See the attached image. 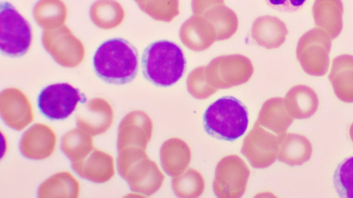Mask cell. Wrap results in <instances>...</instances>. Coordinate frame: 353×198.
Returning a JSON list of instances; mask_svg holds the SVG:
<instances>
[{"label":"cell","mask_w":353,"mask_h":198,"mask_svg":"<svg viewBox=\"0 0 353 198\" xmlns=\"http://www.w3.org/2000/svg\"><path fill=\"white\" fill-rule=\"evenodd\" d=\"M349 133H350V137L352 141L353 142V122L352 123V124L350 127Z\"/></svg>","instance_id":"27"},{"label":"cell","mask_w":353,"mask_h":198,"mask_svg":"<svg viewBox=\"0 0 353 198\" xmlns=\"http://www.w3.org/2000/svg\"><path fill=\"white\" fill-rule=\"evenodd\" d=\"M201 72L200 69L192 72L187 80L188 92L194 98L199 100L209 98L218 90L209 84Z\"/></svg>","instance_id":"25"},{"label":"cell","mask_w":353,"mask_h":198,"mask_svg":"<svg viewBox=\"0 0 353 198\" xmlns=\"http://www.w3.org/2000/svg\"><path fill=\"white\" fill-rule=\"evenodd\" d=\"M83 94L68 83H56L43 89L37 98V106L41 113L51 120L66 119L74 111L77 104L83 100Z\"/></svg>","instance_id":"8"},{"label":"cell","mask_w":353,"mask_h":198,"mask_svg":"<svg viewBox=\"0 0 353 198\" xmlns=\"http://www.w3.org/2000/svg\"><path fill=\"white\" fill-rule=\"evenodd\" d=\"M32 42L29 22L8 2L0 4V50L1 54L18 57L25 54Z\"/></svg>","instance_id":"5"},{"label":"cell","mask_w":353,"mask_h":198,"mask_svg":"<svg viewBox=\"0 0 353 198\" xmlns=\"http://www.w3.org/2000/svg\"><path fill=\"white\" fill-rule=\"evenodd\" d=\"M277 135L265 130L256 120L253 127L244 138L241 152L254 168H265L277 158Z\"/></svg>","instance_id":"9"},{"label":"cell","mask_w":353,"mask_h":198,"mask_svg":"<svg viewBox=\"0 0 353 198\" xmlns=\"http://www.w3.org/2000/svg\"><path fill=\"white\" fill-rule=\"evenodd\" d=\"M328 78L336 97L341 101L353 102V56L342 54L332 63Z\"/></svg>","instance_id":"17"},{"label":"cell","mask_w":353,"mask_h":198,"mask_svg":"<svg viewBox=\"0 0 353 198\" xmlns=\"http://www.w3.org/2000/svg\"><path fill=\"white\" fill-rule=\"evenodd\" d=\"M293 119L287 109L284 98L274 97L263 102L257 120L263 127L279 135L286 132Z\"/></svg>","instance_id":"19"},{"label":"cell","mask_w":353,"mask_h":198,"mask_svg":"<svg viewBox=\"0 0 353 198\" xmlns=\"http://www.w3.org/2000/svg\"><path fill=\"white\" fill-rule=\"evenodd\" d=\"M112 119L111 106L101 98L90 100L77 114V124L91 135H98L105 131L112 124Z\"/></svg>","instance_id":"13"},{"label":"cell","mask_w":353,"mask_h":198,"mask_svg":"<svg viewBox=\"0 0 353 198\" xmlns=\"http://www.w3.org/2000/svg\"><path fill=\"white\" fill-rule=\"evenodd\" d=\"M61 150L72 162L81 161L93 149L92 138L84 130L74 129L65 133Z\"/></svg>","instance_id":"23"},{"label":"cell","mask_w":353,"mask_h":198,"mask_svg":"<svg viewBox=\"0 0 353 198\" xmlns=\"http://www.w3.org/2000/svg\"><path fill=\"white\" fill-rule=\"evenodd\" d=\"M143 76L152 84L169 87L183 75L186 60L182 49L166 40L155 41L146 47L141 56Z\"/></svg>","instance_id":"2"},{"label":"cell","mask_w":353,"mask_h":198,"mask_svg":"<svg viewBox=\"0 0 353 198\" xmlns=\"http://www.w3.org/2000/svg\"><path fill=\"white\" fill-rule=\"evenodd\" d=\"M192 158L190 146L182 139L172 138L165 140L160 149V162L164 172L172 177L183 173Z\"/></svg>","instance_id":"16"},{"label":"cell","mask_w":353,"mask_h":198,"mask_svg":"<svg viewBox=\"0 0 353 198\" xmlns=\"http://www.w3.org/2000/svg\"><path fill=\"white\" fill-rule=\"evenodd\" d=\"M137 49L128 41L114 38L102 43L94 52L93 67L103 81L123 85L132 81L138 72Z\"/></svg>","instance_id":"1"},{"label":"cell","mask_w":353,"mask_h":198,"mask_svg":"<svg viewBox=\"0 0 353 198\" xmlns=\"http://www.w3.org/2000/svg\"><path fill=\"white\" fill-rule=\"evenodd\" d=\"M250 175L244 160L236 155L223 157L216 164L212 188L220 198H239L245 192Z\"/></svg>","instance_id":"7"},{"label":"cell","mask_w":353,"mask_h":198,"mask_svg":"<svg viewBox=\"0 0 353 198\" xmlns=\"http://www.w3.org/2000/svg\"><path fill=\"white\" fill-rule=\"evenodd\" d=\"M248 125L245 106L232 96L219 98L206 109L203 126L211 136L226 141H234L242 136Z\"/></svg>","instance_id":"3"},{"label":"cell","mask_w":353,"mask_h":198,"mask_svg":"<svg viewBox=\"0 0 353 198\" xmlns=\"http://www.w3.org/2000/svg\"><path fill=\"white\" fill-rule=\"evenodd\" d=\"M343 6L341 0H314L312 15L315 25L325 31L332 39L343 28Z\"/></svg>","instance_id":"18"},{"label":"cell","mask_w":353,"mask_h":198,"mask_svg":"<svg viewBox=\"0 0 353 198\" xmlns=\"http://www.w3.org/2000/svg\"><path fill=\"white\" fill-rule=\"evenodd\" d=\"M56 145V135L48 126L35 124L23 134L21 142V153L30 159L40 160L50 156Z\"/></svg>","instance_id":"12"},{"label":"cell","mask_w":353,"mask_h":198,"mask_svg":"<svg viewBox=\"0 0 353 198\" xmlns=\"http://www.w3.org/2000/svg\"><path fill=\"white\" fill-rule=\"evenodd\" d=\"M174 195L182 198H195L202 195L205 189L203 175L196 169L189 168L172 179Z\"/></svg>","instance_id":"22"},{"label":"cell","mask_w":353,"mask_h":198,"mask_svg":"<svg viewBox=\"0 0 353 198\" xmlns=\"http://www.w3.org/2000/svg\"><path fill=\"white\" fill-rule=\"evenodd\" d=\"M332 38L323 30L315 28L303 34L296 50V58L303 71L309 75H325L330 65Z\"/></svg>","instance_id":"6"},{"label":"cell","mask_w":353,"mask_h":198,"mask_svg":"<svg viewBox=\"0 0 353 198\" xmlns=\"http://www.w3.org/2000/svg\"><path fill=\"white\" fill-rule=\"evenodd\" d=\"M333 182L339 197L353 198V157L339 164L334 172Z\"/></svg>","instance_id":"24"},{"label":"cell","mask_w":353,"mask_h":198,"mask_svg":"<svg viewBox=\"0 0 353 198\" xmlns=\"http://www.w3.org/2000/svg\"><path fill=\"white\" fill-rule=\"evenodd\" d=\"M153 124L149 116L142 111H134L126 115L119 127L117 150L134 146L145 150L152 134Z\"/></svg>","instance_id":"10"},{"label":"cell","mask_w":353,"mask_h":198,"mask_svg":"<svg viewBox=\"0 0 353 198\" xmlns=\"http://www.w3.org/2000/svg\"><path fill=\"white\" fill-rule=\"evenodd\" d=\"M117 168L132 191L150 196L161 187L165 176L145 150L138 147L119 151Z\"/></svg>","instance_id":"4"},{"label":"cell","mask_w":353,"mask_h":198,"mask_svg":"<svg viewBox=\"0 0 353 198\" xmlns=\"http://www.w3.org/2000/svg\"><path fill=\"white\" fill-rule=\"evenodd\" d=\"M284 100L289 113L295 119L311 117L319 107L316 92L311 87L303 85L292 87L287 92Z\"/></svg>","instance_id":"20"},{"label":"cell","mask_w":353,"mask_h":198,"mask_svg":"<svg viewBox=\"0 0 353 198\" xmlns=\"http://www.w3.org/2000/svg\"><path fill=\"white\" fill-rule=\"evenodd\" d=\"M307 0H265L269 7L282 12L293 13L300 10Z\"/></svg>","instance_id":"26"},{"label":"cell","mask_w":353,"mask_h":198,"mask_svg":"<svg viewBox=\"0 0 353 198\" xmlns=\"http://www.w3.org/2000/svg\"><path fill=\"white\" fill-rule=\"evenodd\" d=\"M1 114L5 122L15 130L23 129L33 118L28 98L16 89H7L1 92Z\"/></svg>","instance_id":"11"},{"label":"cell","mask_w":353,"mask_h":198,"mask_svg":"<svg viewBox=\"0 0 353 198\" xmlns=\"http://www.w3.org/2000/svg\"><path fill=\"white\" fill-rule=\"evenodd\" d=\"M85 164L72 163L73 169L83 178L96 183L108 181L114 175L112 157L95 150Z\"/></svg>","instance_id":"21"},{"label":"cell","mask_w":353,"mask_h":198,"mask_svg":"<svg viewBox=\"0 0 353 198\" xmlns=\"http://www.w3.org/2000/svg\"><path fill=\"white\" fill-rule=\"evenodd\" d=\"M241 59L239 58L232 68L230 59L214 61L212 73L206 77L209 84L218 89H228L246 82L251 77L252 69L246 60L234 67Z\"/></svg>","instance_id":"14"},{"label":"cell","mask_w":353,"mask_h":198,"mask_svg":"<svg viewBox=\"0 0 353 198\" xmlns=\"http://www.w3.org/2000/svg\"><path fill=\"white\" fill-rule=\"evenodd\" d=\"M277 159L290 166H300L307 162L312 153L310 140L304 135L283 133L277 135Z\"/></svg>","instance_id":"15"}]
</instances>
